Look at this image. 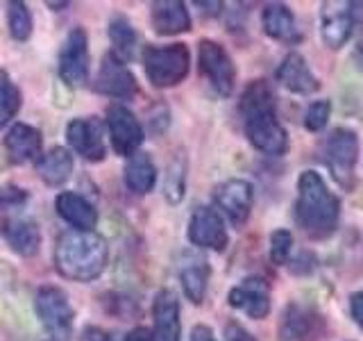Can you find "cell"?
<instances>
[{"label":"cell","mask_w":363,"mask_h":341,"mask_svg":"<svg viewBox=\"0 0 363 341\" xmlns=\"http://www.w3.org/2000/svg\"><path fill=\"white\" fill-rule=\"evenodd\" d=\"M227 341H255V337L245 332V330L238 325V323H230L227 325V332H225Z\"/></svg>","instance_id":"cell-34"},{"label":"cell","mask_w":363,"mask_h":341,"mask_svg":"<svg viewBox=\"0 0 363 341\" xmlns=\"http://www.w3.org/2000/svg\"><path fill=\"white\" fill-rule=\"evenodd\" d=\"M5 151L9 155L11 164H26L32 159H39L41 155V132L32 128L28 123H16L11 125L5 134Z\"/></svg>","instance_id":"cell-17"},{"label":"cell","mask_w":363,"mask_h":341,"mask_svg":"<svg viewBox=\"0 0 363 341\" xmlns=\"http://www.w3.org/2000/svg\"><path fill=\"white\" fill-rule=\"evenodd\" d=\"M109 250L105 239L96 232L68 230L55 246V266L68 280L91 282L107 266Z\"/></svg>","instance_id":"cell-2"},{"label":"cell","mask_w":363,"mask_h":341,"mask_svg":"<svg viewBox=\"0 0 363 341\" xmlns=\"http://www.w3.org/2000/svg\"><path fill=\"white\" fill-rule=\"evenodd\" d=\"M28 196H26V191L23 189H14V187H7L5 191H3V205L5 207H9V205H18V202H23Z\"/></svg>","instance_id":"cell-35"},{"label":"cell","mask_w":363,"mask_h":341,"mask_svg":"<svg viewBox=\"0 0 363 341\" xmlns=\"http://www.w3.org/2000/svg\"><path fill=\"white\" fill-rule=\"evenodd\" d=\"M189 239L200 248L225 250L227 230L223 225L220 214L211 207H198L189 221Z\"/></svg>","instance_id":"cell-16"},{"label":"cell","mask_w":363,"mask_h":341,"mask_svg":"<svg viewBox=\"0 0 363 341\" xmlns=\"http://www.w3.org/2000/svg\"><path fill=\"white\" fill-rule=\"evenodd\" d=\"M325 330L323 316L302 305H289L281 316V341H318Z\"/></svg>","instance_id":"cell-15"},{"label":"cell","mask_w":363,"mask_h":341,"mask_svg":"<svg viewBox=\"0 0 363 341\" xmlns=\"http://www.w3.org/2000/svg\"><path fill=\"white\" fill-rule=\"evenodd\" d=\"M213 200L218 205V210L234 225H243L247 221L250 212H252L255 191L247 180H227L216 189Z\"/></svg>","instance_id":"cell-12"},{"label":"cell","mask_w":363,"mask_h":341,"mask_svg":"<svg viewBox=\"0 0 363 341\" xmlns=\"http://www.w3.org/2000/svg\"><path fill=\"white\" fill-rule=\"evenodd\" d=\"M329 114H332V102L329 100H315L309 105V109L304 112V125L306 130L318 132L323 130L327 121H329Z\"/></svg>","instance_id":"cell-31"},{"label":"cell","mask_w":363,"mask_h":341,"mask_svg":"<svg viewBox=\"0 0 363 341\" xmlns=\"http://www.w3.org/2000/svg\"><path fill=\"white\" fill-rule=\"evenodd\" d=\"M109 39L113 43V53H116L123 62L132 60L134 48H136V32L128 18L116 16L109 23Z\"/></svg>","instance_id":"cell-27"},{"label":"cell","mask_w":363,"mask_h":341,"mask_svg":"<svg viewBox=\"0 0 363 341\" xmlns=\"http://www.w3.org/2000/svg\"><path fill=\"white\" fill-rule=\"evenodd\" d=\"M57 212L66 223L73 225V230L94 232L98 223V212L94 210V205L73 191H64L57 196Z\"/></svg>","instance_id":"cell-21"},{"label":"cell","mask_w":363,"mask_h":341,"mask_svg":"<svg viewBox=\"0 0 363 341\" xmlns=\"http://www.w3.org/2000/svg\"><path fill=\"white\" fill-rule=\"evenodd\" d=\"M359 157V139L347 128H338L327 136L323 144V162L329 168L332 178L343 189H352L354 185V166Z\"/></svg>","instance_id":"cell-5"},{"label":"cell","mask_w":363,"mask_h":341,"mask_svg":"<svg viewBox=\"0 0 363 341\" xmlns=\"http://www.w3.org/2000/svg\"><path fill=\"white\" fill-rule=\"evenodd\" d=\"M73 155L66 151V148L57 146L52 151L45 153L39 162H37V173L39 178L45 182V185L57 187V185H64V182L71 178L73 173Z\"/></svg>","instance_id":"cell-25"},{"label":"cell","mask_w":363,"mask_h":341,"mask_svg":"<svg viewBox=\"0 0 363 341\" xmlns=\"http://www.w3.org/2000/svg\"><path fill=\"white\" fill-rule=\"evenodd\" d=\"M3 234L5 242L11 246V250L23 257H32L39 253L41 246V232L39 225L26 221V219H14V221H5L3 225Z\"/></svg>","instance_id":"cell-23"},{"label":"cell","mask_w":363,"mask_h":341,"mask_svg":"<svg viewBox=\"0 0 363 341\" xmlns=\"http://www.w3.org/2000/svg\"><path fill=\"white\" fill-rule=\"evenodd\" d=\"M191 55L184 43L170 45H145L143 68L155 87H175L189 73Z\"/></svg>","instance_id":"cell-4"},{"label":"cell","mask_w":363,"mask_h":341,"mask_svg":"<svg viewBox=\"0 0 363 341\" xmlns=\"http://www.w3.org/2000/svg\"><path fill=\"white\" fill-rule=\"evenodd\" d=\"M261 23H264V30L268 37L277 39V41H298L300 39L293 11L284 3L266 5L264 14H261Z\"/></svg>","instance_id":"cell-24"},{"label":"cell","mask_w":363,"mask_h":341,"mask_svg":"<svg viewBox=\"0 0 363 341\" xmlns=\"http://www.w3.org/2000/svg\"><path fill=\"white\" fill-rule=\"evenodd\" d=\"M230 305L241 310L255 321L266 318L270 312V284L264 278L250 276L230 291Z\"/></svg>","instance_id":"cell-14"},{"label":"cell","mask_w":363,"mask_h":341,"mask_svg":"<svg viewBox=\"0 0 363 341\" xmlns=\"http://www.w3.org/2000/svg\"><path fill=\"white\" fill-rule=\"evenodd\" d=\"M352 7V16H354L357 23H363V3H350Z\"/></svg>","instance_id":"cell-39"},{"label":"cell","mask_w":363,"mask_h":341,"mask_svg":"<svg viewBox=\"0 0 363 341\" xmlns=\"http://www.w3.org/2000/svg\"><path fill=\"white\" fill-rule=\"evenodd\" d=\"M293 250V234L289 230H275L270 234V259L275 264H286Z\"/></svg>","instance_id":"cell-30"},{"label":"cell","mask_w":363,"mask_h":341,"mask_svg":"<svg viewBox=\"0 0 363 341\" xmlns=\"http://www.w3.org/2000/svg\"><path fill=\"white\" fill-rule=\"evenodd\" d=\"M164 193L170 202H177V200H182V196H184V170H182L179 162L170 166L168 175H166Z\"/></svg>","instance_id":"cell-32"},{"label":"cell","mask_w":363,"mask_h":341,"mask_svg":"<svg viewBox=\"0 0 363 341\" xmlns=\"http://www.w3.org/2000/svg\"><path fill=\"white\" fill-rule=\"evenodd\" d=\"M179 280L191 303H202L209 284V264L198 253H184L179 264Z\"/></svg>","instance_id":"cell-20"},{"label":"cell","mask_w":363,"mask_h":341,"mask_svg":"<svg viewBox=\"0 0 363 341\" xmlns=\"http://www.w3.org/2000/svg\"><path fill=\"white\" fill-rule=\"evenodd\" d=\"M34 310H37L43 328L55 339H71L75 312L68 303V296L60 287H41L37 291V298H34Z\"/></svg>","instance_id":"cell-6"},{"label":"cell","mask_w":363,"mask_h":341,"mask_svg":"<svg viewBox=\"0 0 363 341\" xmlns=\"http://www.w3.org/2000/svg\"><path fill=\"white\" fill-rule=\"evenodd\" d=\"M354 55H357V60H359V64L363 66V39L359 41V45H357V53H354Z\"/></svg>","instance_id":"cell-40"},{"label":"cell","mask_w":363,"mask_h":341,"mask_svg":"<svg viewBox=\"0 0 363 341\" xmlns=\"http://www.w3.org/2000/svg\"><path fill=\"white\" fill-rule=\"evenodd\" d=\"M357 21L352 16L350 3H323L320 11V37L327 48L338 50L352 37Z\"/></svg>","instance_id":"cell-13"},{"label":"cell","mask_w":363,"mask_h":341,"mask_svg":"<svg viewBox=\"0 0 363 341\" xmlns=\"http://www.w3.org/2000/svg\"><path fill=\"white\" fill-rule=\"evenodd\" d=\"M241 114L245 123V134L257 151L266 155H281L289 148L286 130L275 117V98L266 80L247 85L241 96Z\"/></svg>","instance_id":"cell-1"},{"label":"cell","mask_w":363,"mask_h":341,"mask_svg":"<svg viewBox=\"0 0 363 341\" xmlns=\"http://www.w3.org/2000/svg\"><path fill=\"white\" fill-rule=\"evenodd\" d=\"M96 89L100 94L118 98V100H130L136 94V77L116 53L105 55V60L100 64V71L96 77Z\"/></svg>","instance_id":"cell-10"},{"label":"cell","mask_w":363,"mask_h":341,"mask_svg":"<svg viewBox=\"0 0 363 341\" xmlns=\"http://www.w3.org/2000/svg\"><path fill=\"white\" fill-rule=\"evenodd\" d=\"M277 80L281 82V87H286L293 94H302V96H309L320 87L318 77L313 75V71L300 53H289L284 57L277 68Z\"/></svg>","instance_id":"cell-19"},{"label":"cell","mask_w":363,"mask_h":341,"mask_svg":"<svg viewBox=\"0 0 363 341\" xmlns=\"http://www.w3.org/2000/svg\"><path fill=\"white\" fill-rule=\"evenodd\" d=\"M191 341H218V339L213 337L211 328H207V325H196V328H193V332H191Z\"/></svg>","instance_id":"cell-38"},{"label":"cell","mask_w":363,"mask_h":341,"mask_svg":"<svg viewBox=\"0 0 363 341\" xmlns=\"http://www.w3.org/2000/svg\"><path fill=\"white\" fill-rule=\"evenodd\" d=\"M350 310H352V318H354L357 325L363 330V289L357 291V293H352V298H350Z\"/></svg>","instance_id":"cell-33"},{"label":"cell","mask_w":363,"mask_h":341,"mask_svg":"<svg viewBox=\"0 0 363 341\" xmlns=\"http://www.w3.org/2000/svg\"><path fill=\"white\" fill-rule=\"evenodd\" d=\"M107 128H109L113 151L123 157L136 155V148H139L143 141V128H141L139 119H136L128 107H123V105L109 107L107 109Z\"/></svg>","instance_id":"cell-8"},{"label":"cell","mask_w":363,"mask_h":341,"mask_svg":"<svg viewBox=\"0 0 363 341\" xmlns=\"http://www.w3.org/2000/svg\"><path fill=\"white\" fill-rule=\"evenodd\" d=\"M340 202L327 189L325 180L315 170H304L298 180V202L295 219L302 230L313 239H325L336 230Z\"/></svg>","instance_id":"cell-3"},{"label":"cell","mask_w":363,"mask_h":341,"mask_svg":"<svg viewBox=\"0 0 363 341\" xmlns=\"http://www.w3.org/2000/svg\"><path fill=\"white\" fill-rule=\"evenodd\" d=\"M152 28L159 34H179L191 30L186 5L179 0H159L152 3Z\"/></svg>","instance_id":"cell-22"},{"label":"cell","mask_w":363,"mask_h":341,"mask_svg":"<svg viewBox=\"0 0 363 341\" xmlns=\"http://www.w3.org/2000/svg\"><path fill=\"white\" fill-rule=\"evenodd\" d=\"M198 66L200 73L211 82V87L218 91L220 96H230L234 89L236 71L230 60V55L220 43L211 39H202L198 45Z\"/></svg>","instance_id":"cell-7"},{"label":"cell","mask_w":363,"mask_h":341,"mask_svg":"<svg viewBox=\"0 0 363 341\" xmlns=\"http://www.w3.org/2000/svg\"><path fill=\"white\" fill-rule=\"evenodd\" d=\"M0 123H9L14 119V114L21 109V91L14 87V82L9 80L7 73H3V91H0Z\"/></svg>","instance_id":"cell-29"},{"label":"cell","mask_w":363,"mask_h":341,"mask_svg":"<svg viewBox=\"0 0 363 341\" xmlns=\"http://www.w3.org/2000/svg\"><path fill=\"white\" fill-rule=\"evenodd\" d=\"M155 335L159 341H182V321H179V301L170 289L157 293L152 305Z\"/></svg>","instance_id":"cell-18"},{"label":"cell","mask_w":363,"mask_h":341,"mask_svg":"<svg viewBox=\"0 0 363 341\" xmlns=\"http://www.w3.org/2000/svg\"><path fill=\"white\" fill-rule=\"evenodd\" d=\"M157 182V168L147 153H136L130 157L128 166H125V185L132 193H147Z\"/></svg>","instance_id":"cell-26"},{"label":"cell","mask_w":363,"mask_h":341,"mask_svg":"<svg viewBox=\"0 0 363 341\" xmlns=\"http://www.w3.org/2000/svg\"><path fill=\"white\" fill-rule=\"evenodd\" d=\"M7 26L11 37L16 41H26L32 34V16L26 3H9L7 5Z\"/></svg>","instance_id":"cell-28"},{"label":"cell","mask_w":363,"mask_h":341,"mask_svg":"<svg viewBox=\"0 0 363 341\" xmlns=\"http://www.w3.org/2000/svg\"><path fill=\"white\" fill-rule=\"evenodd\" d=\"M82 341H113V335H109L107 330H100V328H86Z\"/></svg>","instance_id":"cell-36"},{"label":"cell","mask_w":363,"mask_h":341,"mask_svg":"<svg viewBox=\"0 0 363 341\" xmlns=\"http://www.w3.org/2000/svg\"><path fill=\"white\" fill-rule=\"evenodd\" d=\"M125 341H159L157 335H152L147 328H134L132 332H128Z\"/></svg>","instance_id":"cell-37"},{"label":"cell","mask_w":363,"mask_h":341,"mask_svg":"<svg viewBox=\"0 0 363 341\" xmlns=\"http://www.w3.org/2000/svg\"><path fill=\"white\" fill-rule=\"evenodd\" d=\"M89 41L82 28H75L60 53V75L66 85L82 87L89 77Z\"/></svg>","instance_id":"cell-9"},{"label":"cell","mask_w":363,"mask_h":341,"mask_svg":"<svg viewBox=\"0 0 363 341\" xmlns=\"http://www.w3.org/2000/svg\"><path fill=\"white\" fill-rule=\"evenodd\" d=\"M66 139L73 151L89 162H100L107 153L105 134L98 119H73L66 125Z\"/></svg>","instance_id":"cell-11"}]
</instances>
